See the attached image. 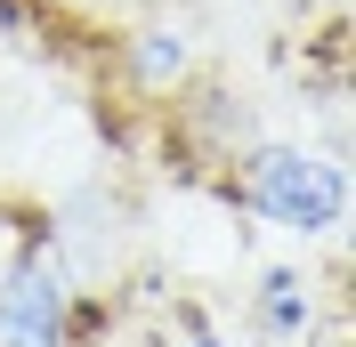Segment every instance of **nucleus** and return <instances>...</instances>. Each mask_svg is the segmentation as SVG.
<instances>
[{
	"mask_svg": "<svg viewBox=\"0 0 356 347\" xmlns=\"http://www.w3.org/2000/svg\"><path fill=\"white\" fill-rule=\"evenodd\" d=\"M227 202L267 218V226H284V235H300V242H316V235H332L348 218V170L324 162V153H308V146L259 137L235 162V178H227Z\"/></svg>",
	"mask_w": 356,
	"mask_h": 347,
	"instance_id": "f257e3e1",
	"label": "nucleus"
},
{
	"mask_svg": "<svg viewBox=\"0 0 356 347\" xmlns=\"http://www.w3.org/2000/svg\"><path fill=\"white\" fill-rule=\"evenodd\" d=\"M251 331H259L267 347H308V331H316V282L300 275V266H267L259 291H251Z\"/></svg>",
	"mask_w": 356,
	"mask_h": 347,
	"instance_id": "39448f33",
	"label": "nucleus"
},
{
	"mask_svg": "<svg viewBox=\"0 0 356 347\" xmlns=\"http://www.w3.org/2000/svg\"><path fill=\"white\" fill-rule=\"evenodd\" d=\"M178 323H186V339H162V347H227L219 331H211V323L195 315V307H178Z\"/></svg>",
	"mask_w": 356,
	"mask_h": 347,
	"instance_id": "423d86ee",
	"label": "nucleus"
},
{
	"mask_svg": "<svg viewBox=\"0 0 356 347\" xmlns=\"http://www.w3.org/2000/svg\"><path fill=\"white\" fill-rule=\"evenodd\" d=\"M170 121H162V146L178 153V170H227L259 146V113L243 105V89L227 81H186L162 97Z\"/></svg>",
	"mask_w": 356,
	"mask_h": 347,
	"instance_id": "7ed1b4c3",
	"label": "nucleus"
},
{
	"mask_svg": "<svg viewBox=\"0 0 356 347\" xmlns=\"http://www.w3.org/2000/svg\"><path fill=\"white\" fill-rule=\"evenodd\" d=\"M122 81H130V97H146V105H162L170 89L195 81V33L178 17H146L122 41Z\"/></svg>",
	"mask_w": 356,
	"mask_h": 347,
	"instance_id": "20e7f679",
	"label": "nucleus"
},
{
	"mask_svg": "<svg viewBox=\"0 0 356 347\" xmlns=\"http://www.w3.org/2000/svg\"><path fill=\"white\" fill-rule=\"evenodd\" d=\"M0 347H73V275L57 266L49 235L0 259Z\"/></svg>",
	"mask_w": 356,
	"mask_h": 347,
	"instance_id": "f03ea898",
	"label": "nucleus"
}]
</instances>
